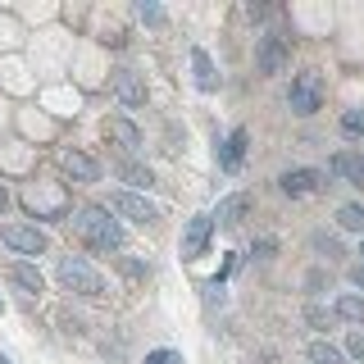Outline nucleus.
Segmentation results:
<instances>
[{
  "mask_svg": "<svg viewBox=\"0 0 364 364\" xmlns=\"http://www.w3.org/2000/svg\"><path fill=\"white\" fill-rule=\"evenodd\" d=\"M191 77H196V87L210 96V91H219V73H214V60L205 46H191Z\"/></svg>",
  "mask_w": 364,
  "mask_h": 364,
  "instance_id": "obj_18",
  "label": "nucleus"
},
{
  "mask_svg": "<svg viewBox=\"0 0 364 364\" xmlns=\"http://www.w3.org/2000/svg\"><path fill=\"white\" fill-rule=\"evenodd\" d=\"M305 360L310 364H346V350L333 346V341H323V337H314L310 346H305Z\"/></svg>",
  "mask_w": 364,
  "mask_h": 364,
  "instance_id": "obj_20",
  "label": "nucleus"
},
{
  "mask_svg": "<svg viewBox=\"0 0 364 364\" xmlns=\"http://www.w3.org/2000/svg\"><path fill=\"white\" fill-rule=\"evenodd\" d=\"M341 136H364V109H346V114H341Z\"/></svg>",
  "mask_w": 364,
  "mask_h": 364,
  "instance_id": "obj_26",
  "label": "nucleus"
},
{
  "mask_svg": "<svg viewBox=\"0 0 364 364\" xmlns=\"http://www.w3.org/2000/svg\"><path fill=\"white\" fill-rule=\"evenodd\" d=\"M250 210H255V196H250V191H232V196H223L219 205H214V223H219V228H237Z\"/></svg>",
  "mask_w": 364,
  "mask_h": 364,
  "instance_id": "obj_15",
  "label": "nucleus"
},
{
  "mask_svg": "<svg viewBox=\"0 0 364 364\" xmlns=\"http://www.w3.org/2000/svg\"><path fill=\"white\" fill-rule=\"evenodd\" d=\"M5 278L14 282L18 291H28V296H41V291H46V278H41V269L32 264V259H9Z\"/></svg>",
  "mask_w": 364,
  "mask_h": 364,
  "instance_id": "obj_16",
  "label": "nucleus"
},
{
  "mask_svg": "<svg viewBox=\"0 0 364 364\" xmlns=\"http://www.w3.org/2000/svg\"><path fill=\"white\" fill-rule=\"evenodd\" d=\"M287 64H291V41L282 32H259L255 37V73L278 77V73H287Z\"/></svg>",
  "mask_w": 364,
  "mask_h": 364,
  "instance_id": "obj_4",
  "label": "nucleus"
},
{
  "mask_svg": "<svg viewBox=\"0 0 364 364\" xmlns=\"http://www.w3.org/2000/svg\"><path fill=\"white\" fill-rule=\"evenodd\" d=\"M337 228L341 232H360L364 237V200H346L337 210Z\"/></svg>",
  "mask_w": 364,
  "mask_h": 364,
  "instance_id": "obj_23",
  "label": "nucleus"
},
{
  "mask_svg": "<svg viewBox=\"0 0 364 364\" xmlns=\"http://www.w3.org/2000/svg\"><path fill=\"white\" fill-rule=\"evenodd\" d=\"M346 278H350V287H355V291H364V259H360V264H350Z\"/></svg>",
  "mask_w": 364,
  "mask_h": 364,
  "instance_id": "obj_31",
  "label": "nucleus"
},
{
  "mask_svg": "<svg viewBox=\"0 0 364 364\" xmlns=\"http://www.w3.org/2000/svg\"><path fill=\"white\" fill-rule=\"evenodd\" d=\"M360 255H364V242H360Z\"/></svg>",
  "mask_w": 364,
  "mask_h": 364,
  "instance_id": "obj_36",
  "label": "nucleus"
},
{
  "mask_svg": "<svg viewBox=\"0 0 364 364\" xmlns=\"http://www.w3.org/2000/svg\"><path fill=\"white\" fill-rule=\"evenodd\" d=\"M114 173H119L123 182H128V191H151L155 187V173H151V164H141V159H114Z\"/></svg>",
  "mask_w": 364,
  "mask_h": 364,
  "instance_id": "obj_17",
  "label": "nucleus"
},
{
  "mask_svg": "<svg viewBox=\"0 0 364 364\" xmlns=\"http://www.w3.org/2000/svg\"><path fill=\"white\" fill-rule=\"evenodd\" d=\"M105 210H109V214H119V219H132V223H159V205H155V200H146L141 191H128V187L109 191Z\"/></svg>",
  "mask_w": 364,
  "mask_h": 364,
  "instance_id": "obj_6",
  "label": "nucleus"
},
{
  "mask_svg": "<svg viewBox=\"0 0 364 364\" xmlns=\"http://www.w3.org/2000/svg\"><path fill=\"white\" fill-rule=\"evenodd\" d=\"M146 364H187V360L173 346H159V350H146Z\"/></svg>",
  "mask_w": 364,
  "mask_h": 364,
  "instance_id": "obj_27",
  "label": "nucleus"
},
{
  "mask_svg": "<svg viewBox=\"0 0 364 364\" xmlns=\"http://www.w3.org/2000/svg\"><path fill=\"white\" fill-rule=\"evenodd\" d=\"M210 237H214V214H191L187 228H182V259H200L210 250Z\"/></svg>",
  "mask_w": 364,
  "mask_h": 364,
  "instance_id": "obj_11",
  "label": "nucleus"
},
{
  "mask_svg": "<svg viewBox=\"0 0 364 364\" xmlns=\"http://www.w3.org/2000/svg\"><path fill=\"white\" fill-rule=\"evenodd\" d=\"M310 250H314L318 259H341V255H346L341 237H337V232H323V228H318V232H310Z\"/></svg>",
  "mask_w": 364,
  "mask_h": 364,
  "instance_id": "obj_21",
  "label": "nucleus"
},
{
  "mask_svg": "<svg viewBox=\"0 0 364 364\" xmlns=\"http://www.w3.org/2000/svg\"><path fill=\"white\" fill-rule=\"evenodd\" d=\"M0 314H5V296H0Z\"/></svg>",
  "mask_w": 364,
  "mask_h": 364,
  "instance_id": "obj_35",
  "label": "nucleus"
},
{
  "mask_svg": "<svg viewBox=\"0 0 364 364\" xmlns=\"http://www.w3.org/2000/svg\"><path fill=\"white\" fill-rule=\"evenodd\" d=\"M305 291H310V301H318V296H323V291H333V273H328L323 264L305 269Z\"/></svg>",
  "mask_w": 364,
  "mask_h": 364,
  "instance_id": "obj_24",
  "label": "nucleus"
},
{
  "mask_svg": "<svg viewBox=\"0 0 364 364\" xmlns=\"http://www.w3.org/2000/svg\"><path fill=\"white\" fill-rule=\"evenodd\" d=\"M109 91H114V100H119L123 109H141L146 100H151V91H146V77L136 73V68H128V64L109 68Z\"/></svg>",
  "mask_w": 364,
  "mask_h": 364,
  "instance_id": "obj_7",
  "label": "nucleus"
},
{
  "mask_svg": "<svg viewBox=\"0 0 364 364\" xmlns=\"http://www.w3.org/2000/svg\"><path fill=\"white\" fill-rule=\"evenodd\" d=\"M9 200H14V196H9V187H5V182H0V219H5V210H9Z\"/></svg>",
  "mask_w": 364,
  "mask_h": 364,
  "instance_id": "obj_33",
  "label": "nucleus"
},
{
  "mask_svg": "<svg viewBox=\"0 0 364 364\" xmlns=\"http://www.w3.org/2000/svg\"><path fill=\"white\" fill-rule=\"evenodd\" d=\"M287 109L296 114V119H314V114L323 109V73H318V68H301V73H291Z\"/></svg>",
  "mask_w": 364,
  "mask_h": 364,
  "instance_id": "obj_3",
  "label": "nucleus"
},
{
  "mask_svg": "<svg viewBox=\"0 0 364 364\" xmlns=\"http://www.w3.org/2000/svg\"><path fill=\"white\" fill-rule=\"evenodd\" d=\"M23 205H28L37 219H50V223H60V219H68V200H64V191H46L41 182H32L28 191H23Z\"/></svg>",
  "mask_w": 364,
  "mask_h": 364,
  "instance_id": "obj_9",
  "label": "nucleus"
},
{
  "mask_svg": "<svg viewBox=\"0 0 364 364\" xmlns=\"http://www.w3.org/2000/svg\"><path fill=\"white\" fill-rule=\"evenodd\" d=\"M100 132H105L109 146H119V151H123V159H128L136 146H141V128H136L128 114H109V119L100 123Z\"/></svg>",
  "mask_w": 364,
  "mask_h": 364,
  "instance_id": "obj_13",
  "label": "nucleus"
},
{
  "mask_svg": "<svg viewBox=\"0 0 364 364\" xmlns=\"http://www.w3.org/2000/svg\"><path fill=\"white\" fill-rule=\"evenodd\" d=\"M0 364H14V360H9V355H5V350H0Z\"/></svg>",
  "mask_w": 364,
  "mask_h": 364,
  "instance_id": "obj_34",
  "label": "nucleus"
},
{
  "mask_svg": "<svg viewBox=\"0 0 364 364\" xmlns=\"http://www.w3.org/2000/svg\"><path fill=\"white\" fill-rule=\"evenodd\" d=\"M55 273H60V287L73 291V296H87V301H100V296H109L105 273L91 264V259H82V255H64Z\"/></svg>",
  "mask_w": 364,
  "mask_h": 364,
  "instance_id": "obj_2",
  "label": "nucleus"
},
{
  "mask_svg": "<svg viewBox=\"0 0 364 364\" xmlns=\"http://www.w3.org/2000/svg\"><path fill=\"white\" fill-rule=\"evenodd\" d=\"M136 18H141L146 28H164V9L151 5V0H136Z\"/></svg>",
  "mask_w": 364,
  "mask_h": 364,
  "instance_id": "obj_25",
  "label": "nucleus"
},
{
  "mask_svg": "<svg viewBox=\"0 0 364 364\" xmlns=\"http://www.w3.org/2000/svg\"><path fill=\"white\" fill-rule=\"evenodd\" d=\"M246 18L250 23H264L269 18V5H246Z\"/></svg>",
  "mask_w": 364,
  "mask_h": 364,
  "instance_id": "obj_32",
  "label": "nucleus"
},
{
  "mask_svg": "<svg viewBox=\"0 0 364 364\" xmlns=\"http://www.w3.org/2000/svg\"><path fill=\"white\" fill-rule=\"evenodd\" d=\"M333 182L328 173H318V168H287V173H278V191L291 200H305V196H318V191H328Z\"/></svg>",
  "mask_w": 364,
  "mask_h": 364,
  "instance_id": "obj_8",
  "label": "nucleus"
},
{
  "mask_svg": "<svg viewBox=\"0 0 364 364\" xmlns=\"http://www.w3.org/2000/svg\"><path fill=\"white\" fill-rule=\"evenodd\" d=\"M346 360L364 364V333H350V337H346Z\"/></svg>",
  "mask_w": 364,
  "mask_h": 364,
  "instance_id": "obj_28",
  "label": "nucleus"
},
{
  "mask_svg": "<svg viewBox=\"0 0 364 364\" xmlns=\"http://www.w3.org/2000/svg\"><path fill=\"white\" fill-rule=\"evenodd\" d=\"M328 173L341 178L346 187H360V191H364V155H360V151H337V155H328Z\"/></svg>",
  "mask_w": 364,
  "mask_h": 364,
  "instance_id": "obj_14",
  "label": "nucleus"
},
{
  "mask_svg": "<svg viewBox=\"0 0 364 364\" xmlns=\"http://www.w3.org/2000/svg\"><path fill=\"white\" fill-rule=\"evenodd\" d=\"M333 314L341 318V323H364V296L360 291H341L333 301Z\"/></svg>",
  "mask_w": 364,
  "mask_h": 364,
  "instance_id": "obj_19",
  "label": "nucleus"
},
{
  "mask_svg": "<svg viewBox=\"0 0 364 364\" xmlns=\"http://www.w3.org/2000/svg\"><path fill=\"white\" fill-rule=\"evenodd\" d=\"M60 168L77 182V187H91V182H100V159L87 155V151H77V146H64V151H60Z\"/></svg>",
  "mask_w": 364,
  "mask_h": 364,
  "instance_id": "obj_12",
  "label": "nucleus"
},
{
  "mask_svg": "<svg viewBox=\"0 0 364 364\" xmlns=\"http://www.w3.org/2000/svg\"><path fill=\"white\" fill-rule=\"evenodd\" d=\"M68 223H73L77 242H82L87 250H96V255H119V250L128 246L123 223L114 219L105 205H77V210L68 214Z\"/></svg>",
  "mask_w": 364,
  "mask_h": 364,
  "instance_id": "obj_1",
  "label": "nucleus"
},
{
  "mask_svg": "<svg viewBox=\"0 0 364 364\" xmlns=\"http://www.w3.org/2000/svg\"><path fill=\"white\" fill-rule=\"evenodd\" d=\"M250 255H255V259H273V255H278V242H273V237H264V242H255V250H250Z\"/></svg>",
  "mask_w": 364,
  "mask_h": 364,
  "instance_id": "obj_29",
  "label": "nucleus"
},
{
  "mask_svg": "<svg viewBox=\"0 0 364 364\" xmlns=\"http://www.w3.org/2000/svg\"><path fill=\"white\" fill-rule=\"evenodd\" d=\"M246 146H250V132H246V128H232L228 136H219V141H214L219 173H242V164H246Z\"/></svg>",
  "mask_w": 364,
  "mask_h": 364,
  "instance_id": "obj_10",
  "label": "nucleus"
},
{
  "mask_svg": "<svg viewBox=\"0 0 364 364\" xmlns=\"http://www.w3.org/2000/svg\"><path fill=\"white\" fill-rule=\"evenodd\" d=\"M119 269L128 273V278H141V273H151V269H146V264H136V259H119Z\"/></svg>",
  "mask_w": 364,
  "mask_h": 364,
  "instance_id": "obj_30",
  "label": "nucleus"
},
{
  "mask_svg": "<svg viewBox=\"0 0 364 364\" xmlns=\"http://www.w3.org/2000/svg\"><path fill=\"white\" fill-rule=\"evenodd\" d=\"M0 242L14 250L18 259L50 255V237H46V228H37V223H5L0 228Z\"/></svg>",
  "mask_w": 364,
  "mask_h": 364,
  "instance_id": "obj_5",
  "label": "nucleus"
},
{
  "mask_svg": "<svg viewBox=\"0 0 364 364\" xmlns=\"http://www.w3.org/2000/svg\"><path fill=\"white\" fill-rule=\"evenodd\" d=\"M305 328H314V333L323 337V333H333V328H337V314L328 310V305L310 301V305H305Z\"/></svg>",
  "mask_w": 364,
  "mask_h": 364,
  "instance_id": "obj_22",
  "label": "nucleus"
}]
</instances>
